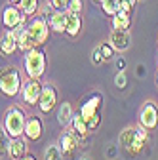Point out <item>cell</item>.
I'll return each instance as SVG.
<instances>
[{"instance_id": "1", "label": "cell", "mask_w": 158, "mask_h": 160, "mask_svg": "<svg viewBox=\"0 0 158 160\" xmlns=\"http://www.w3.org/2000/svg\"><path fill=\"white\" fill-rule=\"evenodd\" d=\"M29 114L25 112L23 107L19 105H12L6 112H4V122H2V130L10 139L21 137L25 135V126H27Z\"/></svg>"}, {"instance_id": "2", "label": "cell", "mask_w": 158, "mask_h": 160, "mask_svg": "<svg viewBox=\"0 0 158 160\" xmlns=\"http://www.w3.org/2000/svg\"><path fill=\"white\" fill-rule=\"evenodd\" d=\"M101 109H103V95L101 93H91L86 101L80 105V112L82 118L88 122V128L90 132H95L101 124Z\"/></svg>"}, {"instance_id": "3", "label": "cell", "mask_w": 158, "mask_h": 160, "mask_svg": "<svg viewBox=\"0 0 158 160\" xmlns=\"http://www.w3.org/2000/svg\"><path fill=\"white\" fill-rule=\"evenodd\" d=\"M46 65H48V59L42 46H36L23 55V71L27 78H42L46 72Z\"/></svg>"}, {"instance_id": "4", "label": "cell", "mask_w": 158, "mask_h": 160, "mask_svg": "<svg viewBox=\"0 0 158 160\" xmlns=\"http://www.w3.org/2000/svg\"><path fill=\"white\" fill-rule=\"evenodd\" d=\"M23 84H25L23 74L17 67L2 69V74H0V90H2V93L6 97H10V99L17 97L23 90Z\"/></svg>"}, {"instance_id": "5", "label": "cell", "mask_w": 158, "mask_h": 160, "mask_svg": "<svg viewBox=\"0 0 158 160\" xmlns=\"http://www.w3.org/2000/svg\"><path fill=\"white\" fill-rule=\"evenodd\" d=\"M50 21L42 15V13H38L34 15L31 21L27 23V31L32 34V38L36 40V44L38 46H44L48 42V36H50Z\"/></svg>"}, {"instance_id": "6", "label": "cell", "mask_w": 158, "mask_h": 160, "mask_svg": "<svg viewBox=\"0 0 158 160\" xmlns=\"http://www.w3.org/2000/svg\"><path fill=\"white\" fill-rule=\"evenodd\" d=\"M44 84L40 82V78H27L23 90H21V99L27 107H38V101L42 97Z\"/></svg>"}, {"instance_id": "7", "label": "cell", "mask_w": 158, "mask_h": 160, "mask_svg": "<svg viewBox=\"0 0 158 160\" xmlns=\"http://www.w3.org/2000/svg\"><path fill=\"white\" fill-rule=\"evenodd\" d=\"M137 124H141L143 128L147 130H154L158 126V105L154 101H145L139 109V122Z\"/></svg>"}, {"instance_id": "8", "label": "cell", "mask_w": 158, "mask_h": 160, "mask_svg": "<svg viewBox=\"0 0 158 160\" xmlns=\"http://www.w3.org/2000/svg\"><path fill=\"white\" fill-rule=\"evenodd\" d=\"M57 88L52 84V82H48V84H44V92H42V97H40V101H38V112L40 114H50L55 107H57Z\"/></svg>"}, {"instance_id": "9", "label": "cell", "mask_w": 158, "mask_h": 160, "mask_svg": "<svg viewBox=\"0 0 158 160\" xmlns=\"http://www.w3.org/2000/svg\"><path fill=\"white\" fill-rule=\"evenodd\" d=\"M23 21H27V15L21 12L19 6L10 4V6L4 8V12H2V25H4V29L12 31V29H15L19 23H23Z\"/></svg>"}, {"instance_id": "10", "label": "cell", "mask_w": 158, "mask_h": 160, "mask_svg": "<svg viewBox=\"0 0 158 160\" xmlns=\"http://www.w3.org/2000/svg\"><path fill=\"white\" fill-rule=\"evenodd\" d=\"M57 145L61 147V151H63V154H65V156H72V154L76 152L78 145H80V137H78V135L72 132V128H71V130H67V128H65V132L59 135Z\"/></svg>"}, {"instance_id": "11", "label": "cell", "mask_w": 158, "mask_h": 160, "mask_svg": "<svg viewBox=\"0 0 158 160\" xmlns=\"http://www.w3.org/2000/svg\"><path fill=\"white\" fill-rule=\"evenodd\" d=\"M109 42H111V46H112L116 52H126V50L131 46L130 31H124V29H112L111 34H109Z\"/></svg>"}, {"instance_id": "12", "label": "cell", "mask_w": 158, "mask_h": 160, "mask_svg": "<svg viewBox=\"0 0 158 160\" xmlns=\"http://www.w3.org/2000/svg\"><path fill=\"white\" fill-rule=\"evenodd\" d=\"M42 133H44V122L42 118L38 114H32L29 116L27 120V126H25V137L29 139V141H40L42 139Z\"/></svg>"}, {"instance_id": "13", "label": "cell", "mask_w": 158, "mask_h": 160, "mask_svg": "<svg viewBox=\"0 0 158 160\" xmlns=\"http://www.w3.org/2000/svg\"><path fill=\"white\" fill-rule=\"evenodd\" d=\"M50 27L53 32L63 34L67 31V23H69V12L67 10H53V13L50 15Z\"/></svg>"}, {"instance_id": "14", "label": "cell", "mask_w": 158, "mask_h": 160, "mask_svg": "<svg viewBox=\"0 0 158 160\" xmlns=\"http://www.w3.org/2000/svg\"><path fill=\"white\" fill-rule=\"evenodd\" d=\"M0 50H2V55H13L19 50V44H17V38H15L13 31L6 29L2 32V38H0Z\"/></svg>"}, {"instance_id": "15", "label": "cell", "mask_w": 158, "mask_h": 160, "mask_svg": "<svg viewBox=\"0 0 158 160\" xmlns=\"http://www.w3.org/2000/svg\"><path fill=\"white\" fill-rule=\"evenodd\" d=\"M6 151H8V156H10L12 160H21V158L27 154V141H25L23 137L10 139Z\"/></svg>"}, {"instance_id": "16", "label": "cell", "mask_w": 158, "mask_h": 160, "mask_svg": "<svg viewBox=\"0 0 158 160\" xmlns=\"http://www.w3.org/2000/svg\"><path fill=\"white\" fill-rule=\"evenodd\" d=\"M80 31H82V13H72V12H69V23H67L65 34L69 38H76L78 34H80Z\"/></svg>"}, {"instance_id": "17", "label": "cell", "mask_w": 158, "mask_h": 160, "mask_svg": "<svg viewBox=\"0 0 158 160\" xmlns=\"http://www.w3.org/2000/svg\"><path fill=\"white\" fill-rule=\"evenodd\" d=\"M72 116H74L72 105H71L69 101H63L61 105H59V109H57V122L61 124L63 128H67V126H71V122H72Z\"/></svg>"}, {"instance_id": "18", "label": "cell", "mask_w": 158, "mask_h": 160, "mask_svg": "<svg viewBox=\"0 0 158 160\" xmlns=\"http://www.w3.org/2000/svg\"><path fill=\"white\" fill-rule=\"evenodd\" d=\"M71 128H72V132L80 137V139H86L91 132H90V128H88V122L82 118V114L78 112V114H74L72 116V122H71Z\"/></svg>"}, {"instance_id": "19", "label": "cell", "mask_w": 158, "mask_h": 160, "mask_svg": "<svg viewBox=\"0 0 158 160\" xmlns=\"http://www.w3.org/2000/svg\"><path fill=\"white\" fill-rule=\"evenodd\" d=\"M17 44H19V52H23V53H27V52H31L32 48L38 46V44H36V40L32 38V34H31L27 29L17 34Z\"/></svg>"}, {"instance_id": "20", "label": "cell", "mask_w": 158, "mask_h": 160, "mask_svg": "<svg viewBox=\"0 0 158 160\" xmlns=\"http://www.w3.org/2000/svg\"><path fill=\"white\" fill-rule=\"evenodd\" d=\"M133 141H135V126H128V128H124L122 133H120V137H118V143H120V147H122L126 152H130Z\"/></svg>"}, {"instance_id": "21", "label": "cell", "mask_w": 158, "mask_h": 160, "mask_svg": "<svg viewBox=\"0 0 158 160\" xmlns=\"http://www.w3.org/2000/svg\"><path fill=\"white\" fill-rule=\"evenodd\" d=\"M112 21V29H124V31H130L131 27V15L128 12H118L116 15L111 17Z\"/></svg>"}, {"instance_id": "22", "label": "cell", "mask_w": 158, "mask_h": 160, "mask_svg": "<svg viewBox=\"0 0 158 160\" xmlns=\"http://www.w3.org/2000/svg\"><path fill=\"white\" fill-rule=\"evenodd\" d=\"M19 8H21V12L27 17H34L40 13V0H21Z\"/></svg>"}, {"instance_id": "23", "label": "cell", "mask_w": 158, "mask_h": 160, "mask_svg": "<svg viewBox=\"0 0 158 160\" xmlns=\"http://www.w3.org/2000/svg\"><path fill=\"white\" fill-rule=\"evenodd\" d=\"M101 10L107 17H112L116 15L118 12H122L120 10V0H103L101 2Z\"/></svg>"}, {"instance_id": "24", "label": "cell", "mask_w": 158, "mask_h": 160, "mask_svg": "<svg viewBox=\"0 0 158 160\" xmlns=\"http://www.w3.org/2000/svg\"><path fill=\"white\" fill-rule=\"evenodd\" d=\"M44 160H63V151L59 145H50L44 151Z\"/></svg>"}, {"instance_id": "25", "label": "cell", "mask_w": 158, "mask_h": 160, "mask_svg": "<svg viewBox=\"0 0 158 160\" xmlns=\"http://www.w3.org/2000/svg\"><path fill=\"white\" fill-rule=\"evenodd\" d=\"M97 48H99L101 50V55H103V59H105V61H111V59L114 57V48L111 46V42H101L99 46H97Z\"/></svg>"}, {"instance_id": "26", "label": "cell", "mask_w": 158, "mask_h": 160, "mask_svg": "<svg viewBox=\"0 0 158 160\" xmlns=\"http://www.w3.org/2000/svg\"><path fill=\"white\" fill-rule=\"evenodd\" d=\"M67 10L72 12V13H82V10H84V2H82V0H69Z\"/></svg>"}, {"instance_id": "27", "label": "cell", "mask_w": 158, "mask_h": 160, "mask_svg": "<svg viewBox=\"0 0 158 160\" xmlns=\"http://www.w3.org/2000/svg\"><path fill=\"white\" fill-rule=\"evenodd\" d=\"M135 4H137V0H120V10L131 13V10L135 8Z\"/></svg>"}, {"instance_id": "28", "label": "cell", "mask_w": 158, "mask_h": 160, "mask_svg": "<svg viewBox=\"0 0 158 160\" xmlns=\"http://www.w3.org/2000/svg\"><path fill=\"white\" fill-rule=\"evenodd\" d=\"M48 2L52 4L53 10H67L69 6V0H48Z\"/></svg>"}, {"instance_id": "29", "label": "cell", "mask_w": 158, "mask_h": 160, "mask_svg": "<svg viewBox=\"0 0 158 160\" xmlns=\"http://www.w3.org/2000/svg\"><path fill=\"white\" fill-rule=\"evenodd\" d=\"M91 61H93L95 65L105 63V59H103V55H101V50H99V48H95V50L91 52Z\"/></svg>"}, {"instance_id": "30", "label": "cell", "mask_w": 158, "mask_h": 160, "mask_svg": "<svg viewBox=\"0 0 158 160\" xmlns=\"http://www.w3.org/2000/svg\"><path fill=\"white\" fill-rule=\"evenodd\" d=\"M124 82H126V72H120V74H118V78H116V84L122 88V86H124Z\"/></svg>"}, {"instance_id": "31", "label": "cell", "mask_w": 158, "mask_h": 160, "mask_svg": "<svg viewBox=\"0 0 158 160\" xmlns=\"http://www.w3.org/2000/svg\"><path fill=\"white\" fill-rule=\"evenodd\" d=\"M21 160H38V158H36L34 154H29V152H27V154H25V156H23Z\"/></svg>"}, {"instance_id": "32", "label": "cell", "mask_w": 158, "mask_h": 160, "mask_svg": "<svg viewBox=\"0 0 158 160\" xmlns=\"http://www.w3.org/2000/svg\"><path fill=\"white\" fill-rule=\"evenodd\" d=\"M19 2H21V0H10V4H15V6H19Z\"/></svg>"}, {"instance_id": "33", "label": "cell", "mask_w": 158, "mask_h": 160, "mask_svg": "<svg viewBox=\"0 0 158 160\" xmlns=\"http://www.w3.org/2000/svg\"><path fill=\"white\" fill-rule=\"evenodd\" d=\"M93 2H99V4H101V2H103V0H93Z\"/></svg>"}, {"instance_id": "34", "label": "cell", "mask_w": 158, "mask_h": 160, "mask_svg": "<svg viewBox=\"0 0 158 160\" xmlns=\"http://www.w3.org/2000/svg\"><path fill=\"white\" fill-rule=\"evenodd\" d=\"M156 84H158V74H156Z\"/></svg>"}]
</instances>
